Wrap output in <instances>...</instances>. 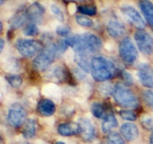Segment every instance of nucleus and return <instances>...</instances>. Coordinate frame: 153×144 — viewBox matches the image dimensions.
<instances>
[{
	"label": "nucleus",
	"instance_id": "1",
	"mask_svg": "<svg viewBox=\"0 0 153 144\" xmlns=\"http://www.w3.org/2000/svg\"><path fill=\"white\" fill-rule=\"evenodd\" d=\"M68 46L74 49L76 54L87 55L90 53H95L102 47L100 38L91 33L74 35L65 39Z\"/></svg>",
	"mask_w": 153,
	"mask_h": 144
},
{
	"label": "nucleus",
	"instance_id": "2",
	"mask_svg": "<svg viewBox=\"0 0 153 144\" xmlns=\"http://www.w3.org/2000/svg\"><path fill=\"white\" fill-rule=\"evenodd\" d=\"M91 71L97 81H106L115 76L117 69L110 60L102 56L94 57L91 62Z\"/></svg>",
	"mask_w": 153,
	"mask_h": 144
},
{
	"label": "nucleus",
	"instance_id": "3",
	"mask_svg": "<svg viewBox=\"0 0 153 144\" xmlns=\"http://www.w3.org/2000/svg\"><path fill=\"white\" fill-rule=\"evenodd\" d=\"M113 95L115 101L121 107L136 108L139 106L137 97L125 84L117 83L115 85Z\"/></svg>",
	"mask_w": 153,
	"mask_h": 144
},
{
	"label": "nucleus",
	"instance_id": "4",
	"mask_svg": "<svg viewBox=\"0 0 153 144\" xmlns=\"http://www.w3.org/2000/svg\"><path fill=\"white\" fill-rule=\"evenodd\" d=\"M60 54L57 44H49L44 48L32 62L33 68L38 71H44L52 64L56 56Z\"/></svg>",
	"mask_w": 153,
	"mask_h": 144
},
{
	"label": "nucleus",
	"instance_id": "5",
	"mask_svg": "<svg viewBox=\"0 0 153 144\" xmlns=\"http://www.w3.org/2000/svg\"><path fill=\"white\" fill-rule=\"evenodd\" d=\"M120 56L128 64H132L138 58V51L129 37H126L119 45Z\"/></svg>",
	"mask_w": 153,
	"mask_h": 144
},
{
	"label": "nucleus",
	"instance_id": "6",
	"mask_svg": "<svg viewBox=\"0 0 153 144\" xmlns=\"http://www.w3.org/2000/svg\"><path fill=\"white\" fill-rule=\"evenodd\" d=\"M16 47L19 54L25 57H33L43 50L40 42L31 39H19L16 43Z\"/></svg>",
	"mask_w": 153,
	"mask_h": 144
},
{
	"label": "nucleus",
	"instance_id": "7",
	"mask_svg": "<svg viewBox=\"0 0 153 144\" xmlns=\"http://www.w3.org/2000/svg\"><path fill=\"white\" fill-rule=\"evenodd\" d=\"M27 113L21 104L16 103L10 107L8 112L7 120L9 123L15 128L21 127L25 122Z\"/></svg>",
	"mask_w": 153,
	"mask_h": 144
},
{
	"label": "nucleus",
	"instance_id": "8",
	"mask_svg": "<svg viewBox=\"0 0 153 144\" xmlns=\"http://www.w3.org/2000/svg\"><path fill=\"white\" fill-rule=\"evenodd\" d=\"M134 38L138 48L147 55L153 54V38L146 31H137L134 35Z\"/></svg>",
	"mask_w": 153,
	"mask_h": 144
},
{
	"label": "nucleus",
	"instance_id": "9",
	"mask_svg": "<svg viewBox=\"0 0 153 144\" xmlns=\"http://www.w3.org/2000/svg\"><path fill=\"white\" fill-rule=\"evenodd\" d=\"M121 12L126 19L136 28L143 30L146 28V22L134 7L129 5H124L121 7Z\"/></svg>",
	"mask_w": 153,
	"mask_h": 144
},
{
	"label": "nucleus",
	"instance_id": "10",
	"mask_svg": "<svg viewBox=\"0 0 153 144\" xmlns=\"http://www.w3.org/2000/svg\"><path fill=\"white\" fill-rule=\"evenodd\" d=\"M137 76L144 87L153 89V69L147 64H142L138 67Z\"/></svg>",
	"mask_w": 153,
	"mask_h": 144
},
{
	"label": "nucleus",
	"instance_id": "11",
	"mask_svg": "<svg viewBox=\"0 0 153 144\" xmlns=\"http://www.w3.org/2000/svg\"><path fill=\"white\" fill-rule=\"evenodd\" d=\"M50 78L57 82H68L71 85L74 84L71 75L65 66H56L49 74Z\"/></svg>",
	"mask_w": 153,
	"mask_h": 144
},
{
	"label": "nucleus",
	"instance_id": "12",
	"mask_svg": "<svg viewBox=\"0 0 153 144\" xmlns=\"http://www.w3.org/2000/svg\"><path fill=\"white\" fill-rule=\"evenodd\" d=\"M45 13V9L38 2H34L27 9L26 14L28 19L34 22H41Z\"/></svg>",
	"mask_w": 153,
	"mask_h": 144
},
{
	"label": "nucleus",
	"instance_id": "13",
	"mask_svg": "<svg viewBox=\"0 0 153 144\" xmlns=\"http://www.w3.org/2000/svg\"><path fill=\"white\" fill-rule=\"evenodd\" d=\"M57 132L60 135L64 137H70V136L80 134L81 128L80 123L75 122H68L60 124L57 127Z\"/></svg>",
	"mask_w": 153,
	"mask_h": 144
},
{
	"label": "nucleus",
	"instance_id": "14",
	"mask_svg": "<svg viewBox=\"0 0 153 144\" xmlns=\"http://www.w3.org/2000/svg\"><path fill=\"white\" fill-rule=\"evenodd\" d=\"M80 126L81 128L82 139L86 142H91L94 139L95 137V130L94 127L88 119L83 118L80 120Z\"/></svg>",
	"mask_w": 153,
	"mask_h": 144
},
{
	"label": "nucleus",
	"instance_id": "15",
	"mask_svg": "<svg viewBox=\"0 0 153 144\" xmlns=\"http://www.w3.org/2000/svg\"><path fill=\"white\" fill-rule=\"evenodd\" d=\"M120 134L127 141H133L139 136V130L136 124L126 123L120 127Z\"/></svg>",
	"mask_w": 153,
	"mask_h": 144
},
{
	"label": "nucleus",
	"instance_id": "16",
	"mask_svg": "<svg viewBox=\"0 0 153 144\" xmlns=\"http://www.w3.org/2000/svg\"><path fill=\"white\" fill-rule=\"evenodd\" d=\"M125 25L122 22L117 20H111L109 22L106 27V31L108 34L114 38H118L122 37L126 33Z\"/></svg>",
	"mask_w": 153,
	"mask_h": 144
},
{
	"label": "nucleus",
	"instance_id": "17",
	"mask_svg": "<svg viewBox=\"0 0 153 144\" xmlns=\"http://www.w3.org/2000/svg\"><path fill=\"white\" fill-rule=\"evenodd\" d=\"M37 110L38 113L43 116H50L54 113L56 110L55 105L52 101L49 99H42L38 104Z\"/></svg>",
	"mask_w": 153,
	"mask_h": 144
},
{
	"label": "nucleus",
	"instance_id": "18",
	"mask_svg": "<svg viewBox=\"0 0 153 144\" xmlns=\"http://www.w3.org/2000/svg\"><path fill=\"white\" fill-rule=\"evenodd\" d=\"M139 5L146 20L153 28V3L150 1L144 0V1H140Z\"/></svg>",
	"mask_w": 153,
	"mask_h": 144
},
{
	"label": "nucleus",
	"instance_id": "19",
	"mask_svg": "<svg viewBox=\"0 0 153 144\" xmlns=\"http://www.w3.org/2000/svg\"><path fill=\"white\" fill-rule=\"evenodd\" d=\"M27 19H28V16H27L26 12H18L16 14H15L9 19V25H10L11 29L15 30L19 28L26 22Z\"/></svg>",
	"mask_w": 153,
	"mask_h": 144
},
{
	"label": "nucleus",
	"instance_id": "20",
	"mask_svg": "<svg viewBox=\"0 0 153 144\" xmlns=\"http://www.w3.org/2000/svg\"><path fill=\"white\" fill-rule=\"evenodd\" d=\"M117 126H118V121L114 114L112 113H108L102 123V130L103 133L107 134L110 133L113 128H116Z\"/></svg>",
	"mask_w": 153,
	"mask_h": 144
},
{
	"label": "nucleus",
	"instance_id": "21",
	"mask_svg": "<svg viewBox=\"0 0 153 144\" xmlns=\"http://www.w3.org/2000/svg\"><path fill=\"white\" fill-rule=\"evenodd\" d=\"M37 132L36 122L34 120H27L24 125V128L22 130V136L25 139H31L34 137Z\"/></svg>",
	"mask_w": 153,
	"mask_h": 144
},
{
	"label": "nucleus",
	"instance_id": "22",
	"mask_svg": "<svg viewBox=\"0 0 153 144\" xmlns=\"http://www.w3.org/2000/svg\"><path fill=\"white\" fill-rule=\"evenodd\" d=\"M91 112H92L93 115L97 118H105L106 116L105 107L100 103H93L91 105Z\"/></svg>",
	"mask_w": 153,
	"mask_h": 144
},
{
	"label": "nucleus",
	"instance_id": "23",
	"mask_svg": "<svg viewBox=\"0 0 153 144\" xmlns=\"http://www.w3.org/2000/svg\"><path fill=\"white\" fill-rule=\"evenodd\" d=\"M75 61L77 63L79 66L82 69L85 71L86 72H88L90 68H91V64H89V61L87 60V57L86 54H76L74 57Z\"/></svg>",
	"mask_w": 153,
	"mask_h": 144
},
{
	"label": "nucleus",
	"instance_id": "24",
	"mask_svg": "<svg viewBox=\"0 0 153 144\" xmlns=\"http://www.w3.org/2000/svg\"><path fill=\"white\" fill-rule=\"evenodd\" d=\"M77 10L83 15L87 16H94L97 14V8L94 5H89V4H83L79 5Z\"/></svg>",
	"mask_w": 153,
	"mask_h": 144
},
{
	"label": "nucleus",
	"instance_id": "25",
	"mask_svg": "<svg viewBox=\"0 0 153 144\" xmlns=\"http://www.w3.org/2000/svg\"><path fill=\"white\" fill-rule=\"evenodd\" d=\"M5 79L7 80L9 84L12 87H15V88L19 87L22 85V78L17 75H8V76L5 77Z\"/></svg>",
	"mask_w": 153,
	"mask_h": 144
},
{
	"label": "nucleus",
	"instance_id": "26",
	"mask_svg": "<svg viewBox=\"0 0 153 144\" xmlns=\"http://www.w3.org/2000/svg\"><path fill=\"white\" fill-rule=\"evenodd\" d=\"M107 140L110 144H125L122 136L117 132H111L108 134Z\"/></svg>",
	"mask_w": 153,
	"mask_h": 144
},
{
	"label": "nucleus",
	"instance_id": "27",
	"mask_svg": "<svg viewBox=\"0 0 153 144\" xmlns=\"http://www.w3.org/2000/svg\"><path fill=\"white\" fill-rule=\"evenodd\" d=\"M23 31L25 35L27 36H35L38 34V28L35 23L31 22L25 26Z\"/></svg>",
	"mask_w": 153,
	"mask_h": 144
},
{
	"label": "nucleus",
	"instance_id": "28",
	"mask_svg": "<svg viewBox=\"0 0 153 144\" xmlns=\"http://www.w3.org/2000/svg\"><path fill=\"white\" fill-rule=\"evenodd\" d=\"M120 115L123 120L129 121H135L137 119V115L132 110H122L120 111Z\"/></svg>",
	"mask_w": 153,
	"mask_h": 144
},
{
	"label": "nucleus",
	"instance_id": "29",
	"mask_svg": "<svg viewBox=\"0 0 153 144\" xmlns=\"http://www.w3.org/2000/svg\"><path fill=\"white\" fill-rule=\"evenodd\" d=\"M76 21L80 25L84 27H91L94 25V22L90 18L84 16L83 15H77L76 16Z\"/></svg>",
	"mask_w": 153,
	"mask_h": 144
},
{
	"label": "nucleus",
	"instance_id": "30",
	"mask_svg": "<svg viewBox=\"0 0 153 144\" xmlns=\"http://www.w3.org/2000/svg\"><path fill=\"white\" fill-rule=\"evenodd\" d=\"M51 10L58 21L61 22H64L65 16H64V14H63V12H61L59 7H57L56 5H51Z\"/></svg>",
	"mask_w": 153,
	"mask_h": 144
},
{
	"label": "nucleus",
	"instance_id": "31",
	"mask_svg": "<svg viewBox=\"0 0 153 144\" xmlns=\"http://www.w3.org/2000/svg\"><path fill=\"white\" fill-rule=\"evenodd\" d=\"M143 99L149 107L153 108V90L145 91L143 93Z\"/></svg>",
	"mask_w": 153,
	"mask_h": 144
},
{
	"label": "nucleus",
	"instance_id": "32",
	"mask_svg": "<svg viewBox=\"0 0 153 144\" xmlns=\"http://www.w3.org/2000/svg\"><path fill=\"white\" fill-rule=\"evenodd\" d=\"M71 32V28L67 25L58 26L56 29V33L60 36H68Z\"/></svg>",
	"mask_w": 153,
	"mask_h": 144
},
{
	"label": "nucleus",
	"instance_id": "33",
	"mask_svg": "<svg viewBox=\"0 0 153 144\" xmlns=\"http://www.w3.org/2000/svg\"><path fill=\"white\" fill-rule=\"evenodd\" d=\"M142 123H143V127L147 130H153V118L152 117L147 116V117L143 118L142 120Z\"/></svg>",
	"mask_w": 153,
	"mask_h": 144
},
{
	"label": "nucleus",
	"instance_id": "34",
	"mask_svg": "<svg viewBox=\"0 0 153 144\" xmlns=\"http://www.w3.org/2000/svg\"><path fill=\"white\" fill-rule=\"evenodd\" d=\"M122 78L125 81L126 85H132L133 84V78L132 75L128 73L127 71H122Z\"/></svg>",
	"mask_w": 153,
	"mask_h": 144
},
{
	"label": "nucleus",
	"instance_id": "35",
	"mask_svg": "<svg viewBox=\"0 0 153 144\" xmlns=\"http://www.w3.org/2000/svg\"><path fill=\"white\" fill-rule=\"evenodd\" d=\"M113 89H114V87L111 88V87L109 86V84H103L102 86H100V92L103 94V95L106 96L109 95L110 91H113Z\"/></svg>",
	"mask_w": 153,
	"mask_h": 144
},
{
	"label": "nucleus",
	"instance_id": "36",
	"mask_svg": "<svg viewBox=\"0 0 153 144\" xmlns=\"http://www.w3.org/2000/svg\"><path fill=\"white\" fill-rule=\"evenodd\" d=\"M4 46H5V42H4V40L2 38H1V39H0V51H1V52L3 50Z\"/></svg>",
	"mask_w": 153,
	"mask_h": 144
},
{
	"label": "nucleus",
	"instance_id": "37",
	"mask_svg": "<svg viewBox=\"0 0 153 144\" xmlns=\"http://www.w3.org/2000/svg\"><path fill=\"white\" fill-rule=\"evenodd\" d=\"M149 144H153V132L149 137Z\"/></svg>",
	"mask_w": 153,
	"mask_h": 144
},
{
	"label": "nucleus",
	"instance_id": "38",
	"mask_svg": "<svg viewBox=\"0 0 153 144\" xmlns=\"http://www.w3.org/2000/svg\"><path fill=\"white\" fill-rule=\"evenodd\" d=\"M0 31H2V22H0Z\"/></svg>",
	"mask_w": 153,
	"mask_h": 144
},
{
	"label": "nucleus",
	"instance_id": "39",
	"mask_svg": "<svg viewBox=\"0 0 153 144\" xmlns=\"http://www.w3.org/2000/svg\"><path fill=\"white\" fill-rule=\"evenodd\" d=\"M55 144H65V143H63V142H61V141H59V142L56 143Z\"/></svg>",
	"mask_w": 153,
	"mask_h": 144
},
{
	"label": "nucleus",
	"instance_id": "40",
	"mask_svg": "<svg viewBox=\"0 0 153 144\" xmlns=\"http://www.w3.org/2000/svg\"><path fill=\"white\" fill-rule=\"evenodd\" d=\"M22 144H30V143H23Z\"/></svg>",
	"mask_w": 153,
	"mask_h": 144
}]
</instances>
